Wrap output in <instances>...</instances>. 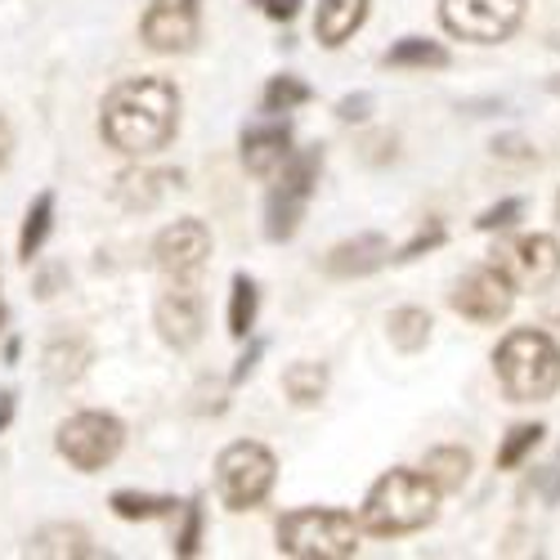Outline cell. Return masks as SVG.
Masks as SVG:
<instances>
[{
  "label": "cell",
  "mask_w": 560,
  "mask_h": 560,
  "mask_svg": "<svg viewBox=\"0 0 560 560\" xmlns=\"http://www.w3.org/2000/svg\"><path fill=\"white\" fill-rule=\"evenodd\" d=\"M296 5H301V0H260V10H265L269 19H278V23H288V19L296 14Z\"/></svg>",
  "instance_id": "34"
},
{
  "label": "cell",
  "mask_w": 560,
  "mask_h": 560,
  "mask_svg": "<svg viewBox=\"0 0 560 560\" xmlns=\"http://www.w3.org/2000/svg\"><path fill=\"white\" fill-rule=\"evenodd\" d=\"M493 265L506 269V278L525 292H542L560 278V243L547 233H521L493 252Z\"/></svg>",
  "instance_id": "10"
},
{
  "label": "cell",
  "mask_w": 560,
  "mask_h": 560,
  "mask_svg": "<svg viewBox=\"0 0 560 560\" xmlns=\"http://www.w3.org/2000/svg\"><path fill=\"white\" fill-rule=\"evenodd\" d=\"M556 211H560V198H556Z\"/></svg>",
  "instance_id": "40"
},
{
  "label": "cell",
  "mask_w": 560,
  "mask_h": 560,
  "mask_svg": "<svg viewBox=\"0 0 560 560\" xmlns=\"http://www.w3.org/2000/svg\"><path fill=\"white\" fill-rule=\"evenodd\" d=\"M27 556H95V547H90L85 529L77 525H45L27 542Z\"/></svg>",
  "instance_id": "18"
},
{
  "label": "cell",
  "mask_w": 560,
  "mask_h": 560,
  "mask_svg": "<svg viewBox=\"0 0 560 560\" xmlns=\"http://www.w3.org/2000/svg\"><path fill=\"white\" fill-rule=\"evenodd\" d=\"M202 32L198 0H153L144 14V40L158 55H184L194 50V40Z\"/></svg>",
  "instance_id": "12"
},
{
  "label": "cell",
  "mask_w": 560,
  "mask_h": 560,
  "mask_svg": "<svg viewBox=\"0 0 560 560\" xmlns=\"http://www.w3.org/2000/svg\"><path fill=\"white\" fill-rule=\"evenodd\" d=\"M50 224H55V194H40V198L27 207V215H23V238H19V256H23L27 265H32V256L40 252Z\"/></svg>",
  "instance_id": "24"
},
{
  "label": "cell",
  "mask_w": 560,
  "mask_h": 560,
  "mask_svg": "<svg viewBox=\"0 0 560 560\" xmlns=\"http://www.w3.org/2000/svg\"><path fill=\"white\" fill-rule=\"evenodd\" d=\"M179 126V95L162 77H135L108 90L100 130L104 139L126 158L162 153Z\"/></svg>",
  "instance_id": "1"
},
{
  "label": "cell",
  "mask_w": 560,
  "mask_h": 560,
  "mask_svg": "<svg viewBox=\"0 0 560 560\" xmlns=\"http://www.w3.org/2000/svg\"><path fill=\"white\" fill-rule=\"evenodd\" d=\"M273 471H278V462L265 444H229L215 462V480H220V498L224 506L233 511H247L256 502H265V493L273 489Z\"/></svg>",
  "instance_id": "5"
},
{
  "label": "cell",
  "mask_w": 560,
  "mask_h": 560,
  "mask_svg": "<svg viewBox=\"0 0 560 560\" xmlns=\"http://www.w3.org/2000/svg\"><path fill=\"white\" fill-rule=\"evenodd\" d=\"M493 153H498V158H534L525 139H498V144H493Z\"/></svg>",
  "instance_id": "35"
},
{
  "label": "cell",
  "mask_w": 560,
  "mask_h": 560,
  "mask_svg": "<svg viewBox=\"0 0 560 560\" xmlns=\"http://www.w3.org/2000/svg\"><path fill=\"white\" fill-rule=\"evenodd\" d=\"M368 19V0H323L318 14H314V36L328 45V50H337V45H346Z\"/></svg>",
  "instance_id": "16"
},
{
  "label": "cell",
  "mask_w": 560,
  "mask_h": 560,
  "mask_svg": "<svg viewBox=\"0 0 560 560\" xmlns=\"http://www.w3.org/2000/svg\"><path fill=\"white\" fill-rule=\"evenodd\" d=\"M534 493H538L547 506L560 502V448H556V457L542 466V471H534Z\"/></svg>",
  "instance_id": "32"
},
{
  "label": "cell",
  "mask_w": 560,
  "mask_h": 560,
  "mask_svg": "<svg viewBox=\"0 0 560 560\" xmlns=\"http://www.w3.org/2000/svg\"><path fill=\"white\" fill-rule=\"evenodd\" d=\"M386 328H390V341L404 350V354H417L427 341H431V314L427 310H417V305H404L386 318Z\"/></svg>",
  "instance_id": "22"
},
{
  "label": "cell",
  "mask_w": 560,
  "mask_h": 560,
  "mask_svg": "<svg viewBox=\"0 0 560 560\" xmlns=\"http://www.w3.org/2000/svg\"><path fill=\"white\" fill-rule=\"evenodd\" d=\"M318 166H323V153L318 149H305V153H292L283 175H278L273 184V194H269V224L265 233L273 243H283L296 233L301 215H305V202L314 194V184H318Z\"/></svg>",
  "instance_id": "6"
},
{
  "label": "cell",
  "mask_w": 560,
  "mask_h": 560,
  "mask_svg": "<svg viewBox=\"0 0 560 560\" xmlns=\"http://www.w3.org/2000/svg\"><path fill=\"white\" fill-rule=\"evenodd\" d=\"M521 211H525V202L521 198H506V202H498V207H489L476 224L485 229V233H493V229H511V224H516L521 220Z\"/></svg>",
  "instance_id": "31"
},
{
  "label": "cell",
  "mask_w": 560,
  "mask_h": 560,
  "mask_svg": "<svg viewBox=\"0 0 560 560\" xmlns=\"http://www.w3.org/2000/svg\"><path fill=\"white\" fill-rule=\"evenodd\" d=\"M440 485L427 471H408V466H395L377 485H372L359 525L377 538H399V534H417L435 521L440 506Z\"/></svg>",
  "instance_id": "2"
},
{
  "label": "cell",
  "mask_w": 560,
  "mask_h": 560,
  "mask_svg": "<svg viewBox=\"0 0 560 560\" xmlns=\"http://www.w3.org/2000/svg\"><path fill=\"white\" fill-rule=\"evenodd\" d=\"M440 243H444V224H440V220H427L422 229L412 233V243H408V247H404L395 260H417L422 252H431V247H440Z\"/></svg>",
  "instance_id": "30"
},
{
  "label": "cell",
  "mask_w": 560,
  "mask_h": 560,
  "mask_svg": "<svg viewBox=\"0 0 560 560\" xmlns=\"http://www.w3.org/2000/svg\"><path fill=\"white\" fill-rule=\"evenodd\" d=\"M10 149H14V135H10V121L0 117V171H5V162H10Z\"/></svg>",
  "instance_id": "36"
},
{
  "label": "cell",
  "mask_w": 560,
  "mask_h": 560,
  "mask_svg": "<svg viewBox=\"0 0 560 560\" xmlns=\"http://www.w3.org/2000/svg\"><path fill=\"white\" fill-rule=\"evenodd\" d=\"M256 323V283L247 273H233V301H229V337H247Z\"/></svg>",
  "instance_id": "26"
},
{
  "label": "cell",
  "mask_w": 560,
  "mask_h": 560,
  "mask_svg": "<svg viewBox=\"0 0 560 560\" xmlns=\"http://www.w3.org/2000/svg\"><path fill=\"white\" fill-rule=\"evenodd\" d=\"M310 100V85L296 81V77H273L265 85V113H292Z\"/></svg>",
  "instance_id": "28"
},
{
  "label": "cell",
  "mask_w": 560,
  "mask_h": 560,
  "mask_svg": "<svg viewBox=\"0 0 560 560\" xmlns=\"http://www.w3.org/2000/svg\"><path fill=\"white\" fill-rule=\"evenodd\" d=\"M85 359H90V350L72 337V341H55L50 350H45V377H50V382H77L81 377V372H85Z\"/></svg>",
  "instance_id": "23"
},
{
  "label": "cell",
  "mask_w": 560,
  "mask_h": 560,
  "mask_svg": "<svg viewBox=\"0 0 560 560\" xmlns=\"http://www.w3.org/2000/svg\"><path fill=\"white\" fill-rule=\"evenodd\" d=\"M547 90H551V95H560V77H551V81H547Z\"/></svg>",
  "instance_id": "38"
},
{
  "label": "cell",
  "mask_w": 560,
  "mask_h": 560,
  "mask_svg": "<svg viewBox=\"0 0 560 560\" xmlns=\"http://www.w3.org/2000/svg\"><path fill=\"white\" fill-rule=\"evenodd\" d=\"M422 471L444 489V493H453V489H462L466 485V476H471V453L466 448H431L427 453V462H422Z\"/></svg>",
  "instance_id": "20"
},
{
  "label": "cell",
  "mask_w": 560,
  "mask_h": 560,
  "mask_svg": "<svg viewBox=\"0 0 560 560\" xmlns=\"http://www.w3.org/2000/svg\"><path fill=\"white\" fill-rule=\"evenodd\" d=\"M368 108H372V100H368V95H350V100H341V104H337V117H341V121H363V117H368Z\"/></svg>",
  "instance_id": "33"
},
{
  "label": "cell",
  "mask_w": 560,
  "mask_h": 560,
  "mask_svg": "<svg viewBox=\"0 0 560 560\" xmlns=\"http://www.w3.org/2000/svg\"><path fill=\"white\" fill-rule=\"evenodd\" d=\"M542 427L538 422H521V427H511L506 431V440H502V448H498V471H516V466L542 444Z\"/></svg>",
  "instance_id": "25"
},
{
  "label": "cell",
  "mask_w": 560,
  "mask_h": 560,
  "mask_svg": "<svg viewBox=\"0 0 560 560\" xmlns=\"http://www.w3.org/2000/svg\"><path fill=\"white\" fill-rule=\"evenodd\" d=\"M113 511L121 521H158V516H175V498H149V493H113Z\"/></svg>",
  "instance_id": "27"
},
{
  "label": "cell",
  "mask_w": 560,
  "mask_h": 560,
  "mask_svg": "<svg viewBox=\"0 0 560 560\" xmlns=\"http://www.w3.org/2000/svg\"><path fill=\"white\" fill-rule=\"evenodd\" d=\"M278 551L301 560H346L359 551V525L350 511L305 506L278 521Z\"/></svg>",
  "instance_id": "4"
},
{
  "label": "cell",
  "mask_w": 560,
  "mask_h": 560,
  "mask_svg": "<svg viewBox=\"0 0 560 560\" xmlns=\"http://www.w3.org/2000/svg\"><path fill=\"white\" fill-rule=\"evenodd\" d=\"M292 158V130L278 126V121H265V126H252L243 130V166L252 175H273L283 171Z\"/></svg>",
  "instance_id": "14"
},
{
  "label": "cell",
  "mask_w": 560,
  "mask_h": 560,
  "mask_svg": "<svg viewBox=\"0 0 560 560\" xmlns=\"http://www.w3.org/2000/svg\"><path fill=\"white\" fill-rule=\"evenodd\" d=\"M202 328H207V310H202V296L194 283H171L158 301V332L166 346L175 350H189L202 341Z\"/></svg>",
  "instance_id": "13"
},
{
  "label": "cell",
  "mask_w": 560,
  "mask_h": 560,
  "mask_svg": "<svg viewBox=\"0 0 560 560\" xmlns=\"http://www.w3.org/2000/svg\"><path fill=\"white\" fill-rule=\"evenodd\" d=\"M440 19L453 36L498 45L525 19V0H440Z\"/></svg>",
  "instance_id": "7"
},
{
  "label": "cell",
  "mask_w": 560,
  "mask_h": 560,
  "mask_svg": "<svg viewBox=\"0 0 560 560\" xmlns=\"http://www.w3.org/2000/svg\"><path fill=\"white\" fill-rule=\"evenodd\" d=\"M493 372L511 404H542L560 390V341L538 328L506 332L493 350Z\"/></svg>",
  "instance_id": "3"
},
{
  "label": "cell",
  "mask_w": 560,
  "mask_h": 560,
  "mask_svg": "<svg viewBox=\"0 0 560 560\" xmlns=\"http://www.w3.org/2000/svg\"><path fill=\"white\" fill-rule=\"evenodd\" d=\"M59 453L77 466V471H100V466H108L121 444H126V431L117 417L108 412H77L68 417V422L59 427Z\"/></svg>",
  "instance_id": "8"
},
{
  "label": "cell",
  "mask_w": 560,
  "mask_h": 560,
  "mask_svg": "<svg viewBox=\"0 0 560 560\" xmlns=\"http://www.w3.org/2000/svg\"><path fill=\"white\" fill-rule=\"evenodd\" d=\"M0 318H5V310H0Z\"/></svg>",
  "instance_id": "41"
},
{
  "label": "cell",
  "mask_w": 560,
  "mask_h": 560,
  "mask_svg": "<svg viewBox=\"0 0 560 560\" xmlns=\"http://www.w3.org/2000/svg\"><path fill=\"white\" fill-rule=\"evenodd\" d=\"M390 260V247L382 233H359V238L341 243L328 252V260H323V269H328L332 278H363L372 269H382Z\"/></svg>",
  "instance_id": "15"
},
{
  "label": "cell",
  "mask_w": 560,
  "mask_h": 560,
  "mask_svg": "<svg viewBox=\"0 0 560 560\" xmlns=\"http://www.w3.org/2000/svg\"><path fill=\"white\" fill-rule=\"evenodd\" d=\"M10 417H14V395H10V390H0V431L10 427Z\"/></svg>",
  "instance_id": "37"
},
{
  "label": "cell",
  "mask_w": 560,
  "mask_h": 560,
  "mask_svg": "<svg viewBox=\"0 0 560 560\" xmlns=\"http://www.w3.org/2000/svg\"><path fill=\"white\" fill-rule=\"evenodd\" d=\"M283 390L296 408H314L323 395H328V368L323 363H292L283 372Z\"/></svg>",
  "instance_id": "19"
},
{
  "label": "cell",
  "mask_w": 560,
  "mask_h": 560,
  "mask_svg": "<svg viewBox=\"0 0 560 560\" xmlns=\"http://www.w3.org/2000/svg\"><path fill=\"white\" fill-rule=\"evenodd\" d=\"M202 542V502H184V529L175 534V556H198Z\"/></svg>",
  "instance_id": "29"
},
{
  "label": "cell",
  "mask_w": 560,
  "mask_h": 560,
  "mask_svg": "<svg viewBox=\"0 0 560 560\" xmlns=\"http://www.w3.org/2000/svg\"><path fill=\"white\" fill-rule=\"evenodd\" d=\"M171 184H179V175H166V171H126L117 179L113 198L126 211H149V207H158V198L171 189Z\"/></svg>",
  "instance_id": "17"
},
{
  "label": "cell",
  "mask_w": 560,
  "mask_h": 560,
  "mask_svg": "<svg viewBox=\"0 0 560 560\" xmlns=\"http://www.w3.org/2000/svg\"><path fill=\"white\" fill-rule=\"evenodd\" d=\"M448 305L471 323H502L511 314V305H516V283L506 278L502 265H480L457 278Z\"/></svg>",
  "instance_id": "9"
},
{
  "label": "cell",
  "mask_w": 560,
  "mask_h": 560,
  "mask_svg": "<svg viewBox=\"0 0 560 560\" xmlns=\"http://www.w3.org/2000/svg\"><path fill=\"white\" fill-rule=\"evenodd\" d=\"M386 68H448V50L427 36H404L399 45L386 50Z\"/></svg>",
  "instance_id": "21"
},
{
  "label": "cell",
  "mask_w": 560,
  "mask_h": 560,
  "mask_svg": "<svg viewBox=\"0 0 560 560\" xmlns=\"http://www.w3.org/2000/svg\"><path fill=\"white\" fill-rule=\"evenodd\" d=\"M207 256H211V233L202 220H175L153 243V260L171 283H194L207 265Z\"/></svg>",
  "instance_id": "11"
},
{
  "label": "cell",
  "mask_w": 560,
  "mask_h": 560,
  "mask_svg": "<svg viewBox=\"0 0 560 560\" xmlns=\"http://www.w3.org/2000/svg\"><path fill=\"white\" fill-rule=\"evenodd\" d=\"M551 328H556V332H551V337H556V341H560V314H556V318H551Z\"/></svg>",
  "instance_id": "39"
}]
</instances>
